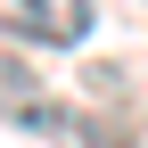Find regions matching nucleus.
Returning a JSON list of instances; mask_svg holds the SVG:
<instances>
[{
  "label": "nucleus",
  "mask_w": 148,
  "mask_h": 148,
  "mask_svg": "<svg viewBox=\"0 0 148 148\" xmlns=\"http://www.w3.org/2000/svg\"><path fill=\"white\" fill-rule=\"evenodd\" d=\"M49 140H58V148H123L107 123H90V115H49Z\"/></svg>",
  "instance_id": "7ed1b4c3"
},
{
  "label": "nucleus",
  "mask_w": 148,
  "mask_h": 148,
  "mask_svg": "<svg viewBox=\"0 0 148 148\" xmlns=\"http://www.w3.org/2000/svg\"><path fill=\"white\" fill-rule=\"evenodd\" d=\"M0 115H8V123H25V132H49V115H58V107L41 99V82H33V66L16 58L8 41H0Z\"/></svg>",
  "instance_id": "f03ea898"
},
{
  "label": "nucleus",
  "mask_w": 148,
  "mask_h": 148,
  "mask_svg": "<svg viewBox=\"0 0 148 148\" xmlns=\"http://www.w3.org/2000/svg\"><path fill=\"white\" fill-rule=\"evenodd\" d=\"M0 16H8V33L49 41V49H74L90 33V0H0Z\"/></svg>",
  "instance_id": "f257e3e1"
}]
</instances>
